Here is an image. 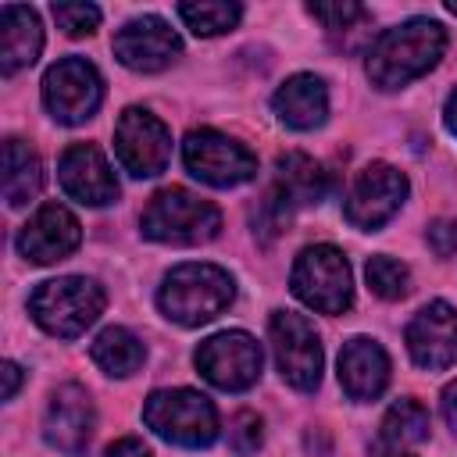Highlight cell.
Here are the masks:
<instances>
[{"label": "cell", "mask_w": 457, "mask_h": 457, "mask_svg": "<svg viewBox=\"0 0 457 457\" xmlns=\"http://www.w3.org/2000/svg\"><path fill=\"white\" fill-rule=\"evenodd\" d=\"M446 50V29L432 18H407L386 29L368 50V79L378 89H400L439 64Z\"/></svg>", "instance_id": "cell-1"}, {"label": "cell", "mask_w": 457, "mask_h": 457, "mask_svg": "<svg viewBox=\"0 0 457 457\" xmlns=\"http://www.w3.org/2000/svg\"><path fill=\"white\" fill-rule=\"evenodd\" d=\"M232 296H236V282L225 268L207 264V261H189L164 275L157 303L164 318L193 328V325L218 318L232 303Z\"/></svg>", "instance_id": "cell-2"}, {"label": "cell", "mask_w": 457, "mask_h": 457, "mask_svg": "<svg viewBox=\"0 0 457 457\" xmlns=\"http://www.w3.org/2000/svg\"><path fill=\"white\" fill-rule=\"evenodd\" d=\"M104 303H107V296H104L100 282H93L86 275H61V278L39 282L32 289L29 314L43 332L75 339L100 318Z\"/></svg>", "instance_id": "cell-3"}, {"label": "cell", "mask_w": 457, "mask_h": 457, "mask_svg": "<svg viewBox=\"0 0 457 457\" xmlns=\"http://www.w3.org/2000/svg\"><path fill=\"white\" fill-rule=\"evenodd\" d=\"M139 228L154 243L196 246V243H207L218 236L221 211L211 200H204L182 186H171V189L154 193V200L146 204V211L139 218Z\"/></svg>", "instance_id": "cell-4"}, {"label": "cell", "mask_w": 457, "mask_h": 457, "mask_svg": "<svg viewBox=\"0 0 457 457\" xmlns=\"http://www.w3.org/2000/svg\"><path fill=\"white\" fill-rule=\"evenodd\" d=\"M143 421L175 446H211L218 439V411L196 389H157L143 403Z\"/></svg>", "instance_id": "cell-5"}, {"label": "cell", "mask_w": 457, "mask_h": 457, "mask_svg": "<svg viewBox=\"0 0 457 457\" xmlns=\"http://www.w3.org/2000/svg\"><path fill=\"white\" fill-rule=\"evenodd\" d=\"M289 286L300 303H307L321 314H343L353 303L350 264H346L343 250H336L332 243H314V246L300 250Z\"/></svg>", "instance_id": "cell-6"}, {"label": "cell", "mask_w": 457, "mask_h": 457, "mask_svg": "<svg viewBox=\"0 0 457 457\" xmlns=\"http://www.w3.org/2000/svg\"><path fill=\"white\" fill-rule=\"evenodd\" d=\"M193 361H196V371L211 386L228 389V393H239V389H250L261 378L264 353H261V343L250 332L228 328V332H218V336L204 339L196 346Z\"/></svg>", "instance_id": "cell-7"}, {"label": "cell", "mask_w": 457, "mask_h": 457, "mask_svg": "<svg viewBox=\"0 0 457 457\" xmlns=\"http://www.w3.org/2000/svg\"><path fill=\"white\" fill-rule=\"evenodd\" d=\"M182 161L189 175H196L207 186L228 189L239 182H250L257 175V157L232 136H221L214 129H193L182 143Z\"/></svg>", "instance_id": "cell-8"}, {"label": "cell", "mask_w": 457, "mask_h": 457, "mask_svg": "<svg viewBox=\"0 0 457 457\" xmlns=\"http://www.w3.org/2000/svg\"><path fill=\"white\" fill-rule=\"evenodd\" d=\"M104 100L100 71L86 57H64L43 75V104L61 125H82Z\"/></svg>", "instance_id": "cell-9"}, {"label": "cell", "mask_w": 457, "mask_h": 457, "mask_svg": "<svg viewBox=\"0 0 457 457\" xmlns=\"http://www.w3.org/2000/svg\"><path fill=\"white\" fill-rule=\"evenodd\" d=\"M403 200H407V175L386 161H371L353 175L343 214L353 228L375 232L400 211Z\"/></svg>", "instance_id": "cell-10"}, {"label": "cell", "mask_w": 457, "mask_h": 457, "mask_svg": "<svg viewBox=\"0 0 457 457\" xmlns=\"http://www.w3.org/2000/svg\"><path fill=\"white\" fill-rule=\"evenodd\" d=\"M271 332V346H275V364L282 371V378L300 389L311 393L321 382V339L314 332V325L303 314L293 311H275L268 321Z\"/></svg>", "instance_id": "cell-11"}, {"label": "cell", "mask_w": 457, "mask_h": 457, "mask_svg": "<svg viewBox=\"0 0 457 457\" xmlns=\"http://www.w3.org/2000/svg\"><path fill=\"white\" fill-rule=\"evenodd\" d=\"M114 154L136 179H154L171 161V132L157 114L129 107L114 125Z\"/></svg>", "instance_id": "cell-12"}, {"label": "cell", "mask_w": 457, "mask_h": 457, "mask_svg": "<svg viewBox=\"0 0 457 457\" xmlns=\"http://www.w3.org/2000/svg\"><path fill=\"white\" fill-rule=\"evenodd\" d=\"M182 54V39L175 36V29L157 18V14H143L132 18L129 25L118 29L114 36V57L132 68V71H161L168 68L175 57Z\"/></svg>", "instance_id": "cell-13"}, {"label": "cell", "mask_w": 457, "mask_h": 457, "mask_svg": "<svg viewBox=\"0 0 457 457\" xmlns=\"http://www.w3.org/2000/svg\"><path fill=\"white\" fill-rule=\"evenodd\" d=\"M57 179H61V189L86 207H104V204L118 200V179L111 171L104 150L93 143L68 146L57 161Z\"/></svg>", "instance_id": "cell-14"}, {"label": "cell", "mask_w": 457, "mask_h": 457, "mask_svg": "<svg viewBox=\"0 0 457 457\" xmlns=\"http://www.w3.org/2000/svg\"><path fill=\"white\" fill-rule=\"evenodd\" d=\"M79 243H82L79 218L61 204H43L18 232V253L32 264L64 261Z\"/></svg>", "instance_id": "cell-15"}, {"label": "cell", "mask_w": 457, "mask_h": 457, "mask_svg": "<svg viewBox=\"0 0 457 457\" xmlns=\"http://www.w3.org/2000/svg\"><path fill=\"white\" fill-rule=\"evenodd\" d=\"M407 350L418 368H450L457 361V311L443 300L425 303L407 325Z\"/></svg>", "instance_id": "cell-16"}, {"label": "cell", "mask_w": 457, "mask_h": 457, "mask_svg": "<svg viewBox=\"0 0 457 457\" xmlns=\"http://www.w3.org/2000/svg\"><path fill=\"white\" fill-rule=\"evenodd\" d=\"M93 425H96V414H93L89 393L75 382L57 386L50 396V407H46V421H43L46 443L68 457H79L93 436Z\"/></svg>", "instance_id": "cell-17"}, {"label": "cell", "mask_w": 457, "mask_h": 457, "mask_svg": "<svg viewBox=\"0 0 457 457\" xmlns=\"http://www.w3.org/2000/svg\"><path fill=\"white\" fill-rule=\"evenodd\" d=\"M339 382H343L350 400L382 396V389L389 386V357H386V350L368 336H353L339 350Z\"/></svg>", "instance_id": "cell-18"}, {"label": "cell", "mask_w": 457, "mask_h": 457, "mask_svg": "<svg viewBox=\"0 0 457 457\" xmlns=\"http://www.w3.org/2000/svg\"><path fill=\"white\" fill-rule=\"evenodd\" d=\"M271 107H275V114H278L282 125L307 132V129H318L328 118V89H325V82L318 75L300 71V75L286 79L275 89Z\"/></svg>", "instance_id": "cell-19"}, {"label": "cell", "mask_w": 457, "mask_h": 457, "mask_svg": "<svg viewBox=\"0 0 457 457\" xmlns=\"http://www.w3.org/2000/svg\"><path fill=\"white\" fill-rule=\"evenodd\" d=\"M43 50V29L32 7L4 4L0 7V71L14 75L29 68Z\"/></svg>", "instance_id": "cell-20"}, {"label": "cell", "mask_w": 457, "mask_h": 457, "mask_svg": "<svg viewBox=\"0 0 457 457\" xmlns=\"http://www.w3.org/2000/svg\"><path fill=\"white\" fill-rule=\"evenodd\" d=\"M275 189L286 196L289 207H303V204H318L328 189V175L321 171V164L307 154H282L275 161Z\"/></svg>", "instance_id": "cell-21"}, {"label": "cell", "mask_w": 457, "mask_h": 457, "mask_svg": "<svg viewBox=\"0 0 457 457\" xmlns=\"http://www.w3.org/2000/svg\"><path fill=\"white\" fill-rule=\"evenodd\" d=\"M39 189H43V164H39V157L21 139H7L4 143V200L11 207H21Z\"/></svg>", "instance_id": "cell-22"}, {"label": "cell", "mask_w": 457, "mask_h": 457, "mask_svg": "<svg viewBox=\"0 0 457 457\" xmlns=\"http://www.w3.org/2000/svg\"><path fill=\"white\" fill-rule=\"evenodd\" d=\"M89 357H93V364H96V368H104L107 375L125 378V375H132V371L143 364L146 350H143V343H139L129 328L111 325V328H104V332L93 339Z\"/></svg>", "instance_id": "cell-23"}, {"label": "cell", "mask_w": 457, "mask_h": 457, "mask_svg": "<svg viewBox=\"0 0 457 457\" xmlns=\"http://www.w3.org/2000/svg\"><path fill=\"white\" fill-rule=\"evenodd\" d=\"M428 428H432V418H428V407L418 403V400H396L386 418H382V439L386 443H396V446H414V443H425L428 439Z\"/></svg>", "instance_id": "cell-24"}, {"label": "cell", "mask_w": 457, "mask_h": 457, "mask_svg": "<svg viewBox=\"0 0 457 457\" xmlns=\"http://www.w3.org/2000/svg\"><path fill=\"white\" fill-rule=\"evenodd\" d=\"M179 18L196 36H221L236 29V21L243 18V7L225 0H200V4H179Z\"/></svg>", "instance_id": "cell-25"}, {"label": "cell", "mask_w": 457, "mask_h": 457, "mask_svg": "<svg viewBox=\"0 0 457 457\" xmlns=\"http://www.w3.org/2000/svg\"><path fill=\"white\" fill-rule=\"evenodd\" d=\"M364 275H368L371 293L382 296V300H400V296L411 293V271L396 257H386V253L371 257L368 268H364Z\"/></svg>", "instance_id": "cell-26"}, {"label": "cell", "mask_w": 457, "mask_h": 457, "mask_svg": "<svg viewBox=\"0 0 457 457\" xmlns=\"http://www.w3.org/2000/svg\"><path fill=\"white\" fill-rule=\"evenodd\" d=\"M50 14H54V21L68 32V36H93L96 32V25H100V7H93V4H54L50 7Z\"/></svg>", "instance_id": "cell-27"}, {"label": "cell", "mask_w": 457, "mask_h": 457, "mask_svg": "<svg viewBox=\"0 0 457 457\" xmlns=\"http://www.w3.org/2000/svg\"><path fill=\"white\" fill-rule=\"evenodd\" d=\"M307 14H311V18H318V21H321L325 29H332V32L350 29L353 21L368 18V11H364L361 4H353V0H336V4H307Z\"/></svg>", "instance_id": "cell-28"}, {"label": "cell", "mask_w": 457, "mask_h": 457, "mask_svg": "<svg viewBox=\"0 0 457 457\" xmlns=\"http://www.w3.org/2000/svg\"><path fill=\"white\" fill-rule=\"evenodd\" d=\"M228 439H232V450L236 453H253L257 446H261V439H264V432H261V418L253 414V411H239L236 418H232V428H228Z\"/></svg>", "instance_id": "cell-29"}, {"label": "cell", "mask_w": 457, "mask_h": 457, "mask_svg": "<svg viewBox=\"0 0 457 457\" xmlns=\"http://www.w3.org/2000/svg\"><path fill=\"white\" fill-rule=\"evenodd\" d=\"M428 246L439 253V257H450L457 253V218H439L428 225Z\"/></svg>", "instance_id": "cell-30"}, {"label": "cell", "mask_w": 457, "mask_h": 457, "mask_svg": "<svg viewBox=\"0 0 457 457\" xmlns=\"http://www.w3.org/2000/svg\"><path fill=\"white\" fill-rule=\"evenodd\" d=\"M107 457H154V453H150V446H146L143 439H136V436H121L118 443L107 446Z\"/></svg>", "instance_id": "cell-31"}, {"label": "cell", "mask_w": 457, "mask_h": 457, "mask_svg": "<svg viewBox=\"0 0 457 457\" xmlns=\"http://www.w3.org/2000/svg\"><path fill=\"white\" fill-rule=\"evenodd\" d=\"M443 418H446L450 432L457 436V382H450V386L443 389Z\"/></svg>", "instance_id": "cell-32"}, {"label": "cell", "mask_w": 457, "mask_h": 457, "mask_svg": "<svg viewBox=\"0 0 457 457\" xmlns=\"http://www.w3.org/2000/svg\"><path fill=\"white\" fill-rule=\"evenodd\" d=\"M18 382H21V368L14 361H4V400L18 393Z\"/></svg>", "instance_id": "cell-33"}, {"label": "cell", "mask_w": 457, "mask_h": 457, "mask_svg": "<svg viewBox=\"0 0 457 457\" xmlns=\"http://www.w3.org/2000/svg\"><path fill=\"white\" fill-rule=\"evenodd\" d=\"M371 457H414V453H407L403 446H396V443H386V439H382V443H375V446H371Z\"/></svg>", "instance_id": "cell-34"}, {"label": "cell", "mask_w": 457, "mask_h": 457, "mask_svg": "<svg viewBox=\"0 0 457 457\" xmlns=\"http://www.w3.org/2000/svg\"><path fill=\"white\" fill-rule=\"evenodd\" d=\"M443 118H446V129L457 136V89L446 96V111H443Z\"/></svg>", "instance_id": "cell-35"}, {"label": "cell", "mask_w": 457, "mask_h": 457, "mask_svg": "<svg viewBox=\"0 0 457 457\" xmlns=\"http://www.w3.org/2000/svg\"><path fill=\"white\" fill-rule=\"evenodd\" d=\"M446 11H450V14H457V0H450V4H446Z\"/></svg>", "instance_id": "cell-36"}]
</instances>
